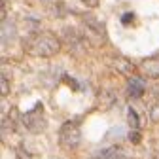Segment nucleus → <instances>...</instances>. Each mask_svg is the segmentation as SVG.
<instances>
[{"mask_svg":"<svg viewBox=\"0 0 159 159\" xmlns=\"http://www.w3.org/2000/svg\"><path fill=\"white\" fill-rule=\"evenodd\" d=\"M131 19H133V15H131V13H127V15H123V23H127V21H131Z\"/></svg>","mask_w":159,"mask_h":159,"instance_id":"obj_13","label":"nucleus"},{"mask_svg":"<svg viewBox=\"0 0 159 159\" xmlns=\"http://www.w3.org/2000/svg\"><path fill=\"white\" fill-rule=\"evenodd\" d=\"M82 2H84L85 6H89V8H95V6H98V0H82Z\"/></svg>","mask_w":159,"mask_h":159,"instance_id":"obj_11","label":"nucleus"},{"mask_svg":"<svg viewBox=\"0 0 159 159\" xmlns=\"http://www.w3.org/2000/svg\"><path fill=\"white\" fill-rule=\"evenodd\" d=\"M114 66L117 68V72H121V74H131V72L134 70V66L127 61V59H123V57H116Z\"/></svg>","mask_w":159,"mask_h":159,"instance_id":"obj_8","label":"nucleus"},{"mask_svg":"<svg viewBox=\"0 0 159 159\" xmlns=\"http://www.w3.org/2000/svg\"><path fill=\"white\" fill-rule=\"evenodd\" d=\"M142 68V74L152 78V80H159V55H153L150 59H146V61L140 65Z\"/></svg>","mask_w":159,"mask_h":159,"instance_id":"obj_4","label":"nucleus"},{"mask_svg":"<svg viewBox=\"0 0 159 159\" xmlns=\"http://www.w3.org/2000/svg\"><path fill=\"white\" fill-rule=\"evenodd\" d=\"M127 119H129V125H131V129L133 131H138V116H136V112H134V108H129L127 110Z\"/></svg>","mask_w":159,"mask_h":159,"instance_id":"obj_9","label":"nucleus"},{"mask_svg":"<svg viewBox=\"0 0 159 159\" xmlns=\"http://www.w3.org/2000/svg\"><path fill=\"white\" fill-rule=\"evenodd\" d=\"M150 117L153 119V121H159V104L152 108V112H150Z\"/></svg>","mask_w":159,"mask_h":159,"instance_id":"obj_10","label":"nucleus"},{"mask_svg":"<svg viewBox=\"0 0 159 159\" xmlns=\"http://www.w3.org/2000/svg\"><path fill=\"white\" fill-rule=\"evenodd\" d=\"M23 121H25V125H27V129H29L30 133H40V131H44L46 119H44V116H42V104H36L34 110L27 112V114L23 116Z\"/></svg>","mask_w":159,"mask_h":159,"instance_id":"obj_3","label":"nucleus"},{"mask_svg":"<svg viewBox=\"0 0 159 159\" xmlns=\"http://www.w3.org/2000/svg\"><path fill=\"white\" fill-rule=\"evenodd\" d=\"M95 159H125V155L119 148H108V150H102Z\"/></svg>","mask_w":159,"mask_h":159,"instance_id":"obj_6","label":"nucleus"},{"mask_svg":"<svg viewBox=\"0 0 159 159\" xmlns=\"http://www.w3.org/2000/svg\"><path fill=\"white\" fill-rule=\"evenodd\" d=\"M144 91H146V85L140 78H131L129 80V95L133 98H140L144 95Z\"/></svg>","mask_w":159,"mask_h":159,"instance_id":"obj_5","label":"nucleus"},{"mask_svg":"<svg viewBox=\"0 0 159 159\" xmlns=\"http://www.w3.org/2000/svg\"><path fill=\"white\" fill-rule=\"evenodd\" d=\"M25 49L34 57H53L61 49V42L51 32H34L25 42Z\"/></svg>","mask_w":159,"mask_h":159,"instance_id":"obj_1","label":"nucleus"},{"mask_svg":"<svg viewBox=\"0 0 159 159\" xmlns=\"http://www.w3.org/2000/svg\"><path fill=\"white\" fill-rule=\"evenodd\" d=\"M59 142L66 150H76L82 142V133H80L78 121H66L59 131Z\"/></svg>","mask_w":159,"mask_h":159,"instance_id":"obj_2","label":"nucleus"},{"mask_svg":"<svg viewBox=\"0 0 159 159\" xmlns=\"http://www.w3.org/2000/svg\"><path fill=\"white\" fill-rule=\"evenodd\" d=\"M98 101H101V108H110L114 102H116V95H114V91H108V89H104V91H101V95H98Z\"/></svg>","mask_w":159,"mask_h":159,"instance_id":"obj_7","label":"nucleus"},{"mask_svg":"<svg viewBox=\"0 0 159 159\" xmlns=\"http://www.w3.org/2000/svg\"><path fill=\"white\" fill-rule=\"evenodd\" d=\"M8 93V82H6V76H2V95Z\"/></svg>","mask_w":159,"mask_h":159,"instance_id":"obj_12","label":"nucleus"}]
</instances>
